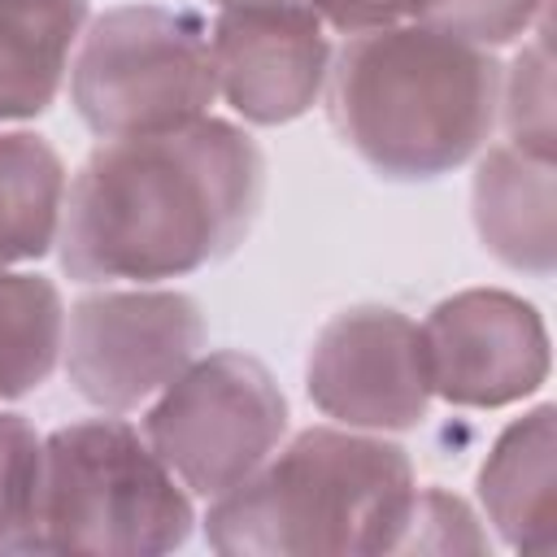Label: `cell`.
<instances>
[{"mask_svg":"<svg viewBox=\"0 0 557 557\" xmlns=\"http://www.w3.org/2000/svg\"><path fill=\"white\" fill-rule=\"evenodd\" d=\"M265 200V152L231 117L100 139L65 183L57 261L74 283H170L231 257Z\"/></svg>","mask_w":557,"mask_h":557,"instance_id":"6da1fadb","label":"cell"},{"mask_svg":"<svg viewBox=\"0 0 557 557\" xmlns=\"http://www.w3.org/2000/svg\"><path fill=\"white\" fill-rule=\"evenodd\" d=\"M322 100L335 135L374 174L426 183L487 148L500 109V57L400 17L344 35Z\"/></svg>","mask_w":557,"mask_h":557,"instance_id":"7a4b0ae2","label":"cell"},{"mask_svg":"<svg viewBox=\"0 0 557 557\" xmlns=\"http://www.w3.org/2000/svg\"><path fill=\"white\" fill-rule=\"evenodd\" d=\"M413 487L396 440L322 422L283 440L239 487L209 500L200 522L222 557H383Z\"/></svg>","mask_w":557,"mask_h":557,"instance_id":"3957f363","label":"cell"},{"mask_svg":"<svg viewBox=\"0 0 557 557\" xmlns=\"http://www.w3.org/2000/svg\"><path fill=\"white\" fill-rule=\"evenodd\" d=\"M196 531V496L122 413L83 418L39 440V470L17 553H174Z\"/></svg>","mask_w":557,"mask_h":557,"instance_id":"277c9868","label":"cell"},{"mask_svg":"<svg viewBox=\"0 0 557 557\" xmlns=\"http://www.w3.org/2000/svg\"><path fill=\"white\" fill-rule=\"evenodd\" d=\"M65 91L96 139L157 135L209 117L218 104L209 17L187 4L104 9L74 48Z\"/></svg>","mask_w":557,"mask_h":557,"instance_id":"5b68a950","label":"cell"},{"mask_svg":"<svg viewBox=\"0 0 557 557\" xmlns=\"http://www.w3.org/2000/svg\"><path fill=\"white\" fill-rule=\"evenodd\" d=\"M139 431L196 500H218L287 440V396L257 357L218 348L144 405Z\"/></svg>","mask_w":557,"mask_h":557,"instance_id":"8992f818","label":"cell"},{"mask_svg":"<svg viewBox=\"0 0 557 557\" xmlns=\"http://www.w3.org/2000/svg\"><path fill=\"white\" fill-rule=\"evenodd\" d=\"M200 300L170 283H100L65 309L61 370L100 413L144 409L205 352Z\"/></svg>","mask_w":557,"mask_h":557,"instance_id":"52a82bcc","label":"cell"},{"mask_svg":"<svg viewBox=\"0 0 557 557\" xmlns=\"http://www.w3.org/2000/svg\"><path fill=\"white\" fill-rule=\"evenodd\" d=\"M305 392L335 426L374 435L413 431L435 400L422 326L392 305L339 309L309 344Z\"/></svg>","mask_w":557,"mask_h":557,"instance_id":"ba28073f","label":"cell"},{"mask_svg":"<svg viewBox=\"0 0 557 557\" xmlns=\"http://www.w3.org/2000/svg\"><path fill=\"white\" fill-rule=\"evenodd\" d=\"M431 392L457 409H505L548 383L544 313L505 287H466L418 322Z\"/></svg>","mask_w":557,"mask_h":557,"instance_id":"9c48e42d","label":"cell"},{"mask_svg":"<svg viewBox=\"0 0 557 557\" xmlns=\"http://www.w3.org/2000/svg\"><path fill=\"white\" fill-rule=\"evenodd\" d=\"M218 100L248 126L305 117L331 74V26L309 0L235 4L209 17Z\"/></svg>","mask_w":557,"mask_h":557,"instance_id":"30bf717a","label":"cell"},{"mask_svg":"<svg viewBox=\"0 0 557 557\" xmlns=\"http://www.w3.org/2000/svg\"><path fill=\"white\" fill-rule=\"evenodd\" d=\"M470 218L479 244L518 274H553L557 265V157L518 144H487L470 183Z\"/></svg>","mask_w":557,"mask_h":557,"instance_id":"8fae6325","label":"cell"},{"mask_svg":"<svg viewBox=\"0 0 557 557\" xmlns=\"http://www.w3.org/2000/svg\"><path fill=\"white\" fill-rule=\"evenodd\" d=\"M557 409L535 405L487 448L474 492L483 522L513 553H553L557 544Z\"/></svg>","mask_w":557,"mask_h":557,"instance_id":"7c38bea8","label":"cell"},{"mask_svg":"<svg viewBox=\"0 0 557 557\" xmlns=\"http://www.w3.org/2000/svg\"><path fill=\"white\" fill-rule=\"evenodd\" d=\"M87 22V0H0V126L52 109Z\"/></svg>","mask_w":557,"mask_h":557,"instance_id":"4fadbf2b","label":"cell"},{"mask_svg":"<svg viewBox=\"0 0 557 557\" xmlns=\"http://www.w3.org/2000/svg\"><path fill=\"white\" fill-rule=\"evenodd\" d=\"M65 183V161L39 131L0 126V270L57 248Z\"/></svg>","mask_w":557,"mask_h":557,"instance_id":"5bb4252c","label":"cell"},{"mask_svg":"<svg viewBox=\"0 0 557 557\" xmlns=\"http://www.w3.org/2000/svg\"><path fill=\"white\" fill-rule=\"evenodd\" d=\"M61 287L39 270H0V405L39 392L61 366Z\"/></svg>","mask_w":557,"mask_h":557,"instance_id":"9a60e30c","label":"cell"},{"mask_svg":"<svg viewBox=\"0 0 557 557\" xmlns=\"http://www.w3.org/2000/svg\"><path fill=\"white\" fill-rule=\"evenodd\" d=\"M496 122L505 126L509 144L553 157L557 152V122H553V44L548 17L522 39L518 57L500 65V109Z\"/></svg>","mask_w":557,"mask_h":557,"instance_id":"2e32d148","label":"cell"},{"mask_svg":"<svg viewBox=\"0 0 557 557\" xmlns=\"http://www.w3.org/2000/svg\"><path fill=\"white\" fill-rule=\"evenodd\" d=\"M405 17L496 52L527 39L548 17V0H405Z\"/></svg>","mask_w":557,"mask_h":557,"instance_id":"e0dca14e","label":"cell"},{"mask_svg":"<svg viewBox=\"0 0 557 557\" xmlns=\"http://www.w3.org/2000/svg\"><path fill=\"white\" fill-rule=\"evenodd\" d=\"M392 553H487L483 513L435 483L413 487Z\"/></svg>","mask_w":557,"mask_h":557,"instance_id":"ac0fdd59","label":"cell"},{"mask_svg":"<svg viewBox=\"0 0 557 557\" xmlns=\"http://www.w3.org/2000/svg\"><path fill=\"white\" fill-rule=\"evenodd\" d=\"M39 440L44 435L22 413L0 409V553H17L22 544L39 470Z\"/></svg>","mask_w":557,"mask_h":557,"instance_id":"d6986e66","label":"cell"},{"mask_svg":"<svg viewBox=\"0 0 557 557\" xmlns=\"http://www.w3.org/2000/svg\"><path fill=\"white\" fill-rule=\"evenodd\" d=\"M309 9L339 35L374 30L405 17V0H309Z\"/></svg>","mask_w":557,"mask_h":557,"instance_id":"ffe728a7","label":"cell"},{"mask_svg":"<svg viewBox=\"0 0 557 557\" xmlns=\"http://www.w3.org/2000/svg\"><path fill=\"white\" fill-rule=\"evenodd\" d=\"M213 9H235V4H278V0H209Z\"/></svg>","mask_w":557,"mask_h":557,"instance_id":"44dd1931","label":"cell"}]
</instances>
